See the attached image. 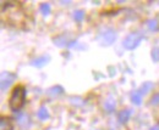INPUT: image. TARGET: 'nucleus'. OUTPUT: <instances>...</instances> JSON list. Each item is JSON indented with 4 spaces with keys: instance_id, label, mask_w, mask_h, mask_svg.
<instances>
[{
    "instance_id": "9d476101",
    "label": "nucleus",
    "mask_w": 159,
    "mask_h": 130,
    "mask_svg": "<svg viewBox=\"0 0 159 130\" xmlns=\"http://www.w3.org/2000/svg\"><path fill=\"white\" fill-rule=\"evenodd\" d=\"M153 88H154V84H153V83H151V82H145V84H142V86H141V89H139L138 91L141 92V95H145V94H147L148 91H151Z\"/></svg>"
},
{
    "instance_id": "0eeeda50",
    "label": "nucleus",
    "mask_w": 159,
    "mask_h": 130,
    "mask_svg": "<svg viewBox=\"0 0 159 130\" xmlns=\"http://www.w3.org/2000/svg\"><path fill=\"white\" fill-rule=\"evenodd\" d=\"M130 116H131V112L129 109H122L121 112L119 113V116H118V119H119L120 123H126L129 120Z\"/></svg>"
},
{
    "instance_id": "9b49d317",
    "label": "nucleus",
    "mask_w": 159,
    "mask_h": 130,
    "mask_svg": "<svg viewBox=\"0 0 159 130\" xmlns=\"http://www.w3.org/2000/svg\"><path fill=\"white\" fill-rule=\"evenodd\" d=\"M131 101L135 103V105H141L142 102V95H141L139 91H133L132 95H131Z\"/></svg>"
},
{
    "instance_id": "7ed1b4c3",
    "label": "nucleus",
    "mask_w": 159,
    "mask_h": 130,
    "mask_svg": "<svg viewBox=\"0 0 159 130\" xmlns=\"http://www.w3.org/2000/svg\"><path fill=\"white\" fill-rule=\"evenodd\" d=\"M116 40V33L113 29H105L98 35V42L102 45H112Z\"/></svg>"
},
{
    "instance_id": "f8f14e48",
    "label": "nucleus",
    "mask_w": 159,
    "mask_h": 130,
    "mask_svg": "<svg viewBox=\"0 0 159 130\" xmlns=\"http://www.w3.org/2000/svg\"><path fill=\"white\" fill-rule=\"evenodd\" d=\"M37 116H38V118H39L41 120H45L47 118H49L48 109H47L45 107H41V108L38 109V113H37Z\"/></svg>"
},
{
    "instance_id": "20e7f679",
    "label": "nucleus",
    "mask_w": 159,
    "mask_h": 130,
    "mask_svg": "<svg viewBox=\"0 0 159 130\" xmlns=\"http://www.w3.org/2000/svg\"><path fill=\"white\" fill-rule=\"evenodd\" d=\"M12 129L14 125L11 119L8 117H2V119H0V130H12Z\"/></svg>"
},
{
    "instance_id": "a211bd4d",
    "label": "nucleus",
    "mask_w": 159,
    "mask_h": 130,
    "mask_svg": "<svg viewBox=\"0 0 159 130\" xmlns=\"http://www.w3.org/2000/svg\"><path fill=\"white\" fill-rule=\"evenodd\" d=\"M151 130H159V125H154V126H152Z\"/></svg>"
},
{
    "instance_id": "1a4fd4ad",
    "label": "nucleus",
    "mask_w": 159,
    "mask_h": 130,
    "mask_svg": "<svg viewBox=\"0 0 159 130\" xmlns=\"http://www.w3.org/2000/svg\"><path fill=\"white\" fill-rule=\"evenodd\" d=\"M115 107H116V102H115L114 99H109V100H107L104 102V109L109 113L113 112V111L115 109Z\"/></svg>"
},
{
    "instance_id": "f3484780",
    "label": "nucleus",
    "mask_w": 159,
    "mask_h": 130,
    "mask_svg": "<svg viewBox=\"0 0 159 130\" xmlns=\"http://www.w3.org/2000/svg\"><path fill=\"white\" fill-rule=\"evenodd\" d=\"M151 105L153 106H158L159 105V92H157V94H154L151 99Z\"/></svg>"
},
{
    "instance_id": "ddd939ff",
    "label": "nucleus",
    "mask_w": 159,
    "mask_h": 130,
    "mask_svg": "<svg viewBox=\"0 0 159 130\" xmlns=\"http://www.w3.org/2000/svg\"><path fill=\"white\" fill-rule=\"evenodd\" d=\"M147 26H148V28H149L152 32H155V30L159 29V23H158V20H157V18L149 20V21L147 22Z\"/></svg>"
},
{
    "instance_id": "2eb2a0df",
    "label": "nucleus",
    "mask_w": 159,
    "mask_h": 130,
    "mask_svg": "<svg viewBox=\"0 0 159 130\" xmlns=\"http://www.w3.org/2000/svg\"><path fill=\"white\" fill-rule=\"evenodd\" d=\"M41 12L43 13V15H49L50 13V5L49 4H47V3H43L42 5H41Z\"/></svg>"
},
{
    "instance_id": "dca6fc26",
    "label": "nucleus",
    "mask_w": 159,
    "mask_h": 130,
    "mask_svg": "<svg viewBox=\"0 0 159 130\" xmlns=\"http://www.w3.org/2000/svg\"><path fill=\"white\" fill-rule=\"evenodd\" d=\"M152 59L154 62H159V46H157L152 50Z\"/></svg>"
},
{
    "instance_id": "4468645a",
    "label": "nucleus",
    "mask_w": 159,
    "mask_h": 130,
    "mask_svg": "<svg viewBox=\"0 0 159 130\" xmlns=\"http://www.w3.org/2000/svg\"><path fill=\"white\" fill-rule=\"evenodd\" d=\"M83 18H84V11L78 10V11H75V12H74V20H75L76 22H81Z\"/></svg>"
},
{
    "instance_id": "6e6552de",
    "label": "nucleus",
    "mask_w": 159,
    "mask_h": 130,
    "mask_svg": "<svg viewBox=\"0 0 159 130\" xmlns=\"http://www.w3.org/2000/svg\"><path fill=\"white\" fill-rule=\"evenodd\" d=\"M63 92H64V89H63L61 86L57 85V86H51V88L47 91V94L50 95V96H58V95H61Z\"/></svg>"
},
{
    "instance_id": "39448f33",
    "label": "nucleus",
    "mask_w": 159,
    "mask_h": 130,
    "mask_svg": "<svg viewBox=\"0 0 159 130\" xmlns=\"http://www.w3.org/2000/svg\"><path fill=\"white\" fill-rule=\"evenodd\" d=\"M49 60H50L49 56H42V57H38L36 60H33L31 62V65L34 66V67H43V66H45L49 62Z\"/></svg>"
},
{
    "instance_id": "423d86ee",
    "label": "nucleus",
    "mask_w": 159,
    "mask_h": 130,
    "mask_svg": "<svg viewBox=\"0 0 159 130\" xmlns=\"http://www.w3.org/2000/svg\"><path fill=\"white\" fill-rule=\"evenodd\" d=\"M8 77V74L6 73H4L3 74V78H2V90L3 91H5L10 85H11V83H12V80H14V77L11 76H9V78H6Z\"/></svg>"
},
{
    "instance_id": "f257e3e1",
    "label": "nucleus",
    "mask_w": 159,
    "mask_h": 130,
    "mask_svg": "<svg viewBox=\"0 0 159 130\" xmlns=\"http://www.w3.org/2000/svg\"><path fill=\"white\" fill-rule=\"evenodd\" d=\"M26 101V89L22 85H17L12 89L9 97V107L14 112L20 111Z\"/></svg>"
},
{
    "instance_id": "f03ea898",
    "label": "nucleus",
    "mask_w": 159,
    "mask_h": 130,
    "mask_svg": "<svg viewBox=\"0 0 159 130\" xmlns=\"http://www.w3.org/2000/svg\"><path fill=\"white\" fill-rule=\"evenodd\" d=\"M143 39V34L142 33H138V32H135V33H131L129 34L125 40H124V48L127 49V50H133L135 48L138 46V44L141 43V40Z\"/></svg>"
}]
</instances>
